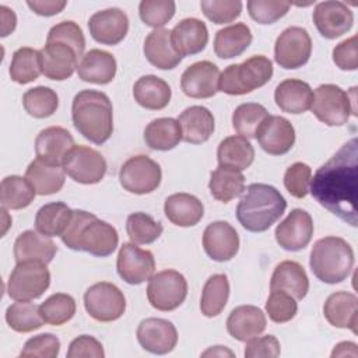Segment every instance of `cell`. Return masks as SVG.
Segmentation results:
<instances>
[{
	"label": "cell",
	"instance_id": "6da1fadb",
	"mask_svg": "<svg viewBox=\"0 0 358 358\" xmlns=\"http://www.w3.org/2000/svg\"><path fill=\"white\" fill-rule=\"evenodd\" d=\"M312 197L331 214L357 227L358 141L351 138L310 179Z\"/></svg>",
	"mask_w": 358,
	"mask_h": 358
},
{
	"label": "cell",
	"instance_id": "7a4b0ae2",
	"mask_svg": "<svg viewBox=\"0 0 358 358\" xmlns=\"http://www.w3.org/2000/svg\"><path fill=\"white\" fill-rule=\"evenodd\" d=\"M60 238L69 249L87 252L96 257L112 255L119 243L113 225L84 210H73L71 222Z\"/></svg>",
	"mask_w": 358,
	"mask_h": 358
},
{
	"label": "cell",
	"instance_id": "3957f363",
	"mask_svg": "<svg viewBox=\"0 0 358 358\" xmlns=\"http://www.w3.org/2000/svg\"><path fill=\"white\" fill-rule=\"evenodd\" d=\"M76 130L94 144H103L113 131V108L109 96L96 90H83L71 103Z\"/></svg>",
	"mask_w": 358,
	"mask_h": 358
},
{
	"label": "cell",
	"instance_id": "277c9868",
	"mask_svg": "<svg viewBox=\"0 0 358 358\" xmlns=\"http://www.w3.org/2000/svg\"><path fill=\"white\" fill-rule=\"evenodd\" d=\"M285 208L287 201L274 186L252 183L236 206V218L246 231L264 232L280 220Z\"/></svg>",
	"mask_w": 358,
	"mask_h": 358
},
{
	"label": "cell",
	"instance_id": "5b68a950",
	"mask_svg": "<svg viewBox=\"0 0 358 358\" xmlns=\"http://www.w3.org/2000/svg\"><path fill=\"white\" fill-rule=\"evenodd\" d=\"M309 266L317 280L326 284L344 281L354 266V250L351 245L338 236H324L315 242Z\"/></svg>",
	"mask_w": 358,
	"mask_h": 358
},
{
	"label": "cell",
	"instance_id": "8992f818",
	"mask_svg": "<svg viewBox=\"0 0 358 358\" xmlns=\"http://www.w3.org/2000/svg\"><path fill=\"white\" fill-rule=\"evenodd\" d=\"M273 63L263 55H255L242 63L231 64L220 74L218 90L228 95H245L271 80Z\"/></svg>",
	"mask_w": 358,
	"mask_h": 358
},
{
	"label": "cell",
	"instance_id": "52a82bcc",
	"mask_svg": "<svg viewBox=\"0 0 358 358\" xmlns=\"http://www.w3.org/2000/svg\"><path fill=\"white\" fill-rule=\"evenodd\" d=\"M355 87L345 92L336 84H322L313 92L312 113L327 126H343L350 116H357Z\"/></svg>",
	"mask_w": 358,
	"mask_h": 358
},
{
	"label": "cell",
	"instance_id": "ba28073f",
	"mask_svg": "<svg viewBox=\"0 0 358 358\" xmlns=\"http://www.w3.org/2000/svg\"><path fill=\"white\" fill-rule=\"evenodd\" d=\"M50 285L46 263L27 260L15 264L7 281V294L14 301H32L43 295Z\"/></svg>",
	"mask_w": 358,
	"mask_h": 358
},
{
	"label": "cell",
	"instance_id": "9c48e42d",
	"mask_svg": "<svg viewBox=\"0 0 358 358\" xmlns=\"http://www.w3.org/2000/svg\"><path fill=\"white\" fill-rule=\"evenodd\" d=\"M187 295V281L176 270H162L152 274L147 285V298L152 308L171 312L179 308Z\"/></svg>",
	"mask_w": 358,
	"mask_h": 358
},
{
	"label": "cell",
	"instance_id": "30bf717a",
	"mask_svg": "<svg viewBox=\"0 0 358 358\" xmlns=\"http://www.w3.org/2000/svg\"><path fill=\"white\" fill-rule=\"evenodd\" d=\"M84 306L92 319L106 323L123 316L126 310V298L119 287L112 282L101 281L85 291Z\"/></svg>",
	"mask_w": 358,
	"mask_h": 358
},
{
	"label": "cell",
	"instance_id": "8fae6325",
	"mask_svg": "<svg viewBox=\"0 0 358 358\" xmlns=\"http://www.w3.org/2000/svg\"><path fill=\"white\" fill-rule=\"evenodd\" d=\"M162 179L161 166L148 155L130 157L119 171V182L124 190L134 194L154 192Z\"/></svg>",
	"mask_w": 358,
	"mask_h": 358
},
{
	"label": "cell",
	"instance_id": "7c38bea8",
	"mask_svg": "<svg viewBox=\"0 0 358 358\" xmlns=\"http://www.w3.org/2000/svg\"><path fill=\"white\" fill-rule=\"evenodd\" d=\"M64 172L77 183L95 185L106 173V161L102 154L87 145H74L63 159Z\"/></svg>",
	"mask_w": 358,
	"mask_h": 358
},
{
	"label": "cell",
	"instance_id": "4fadbf2b",
	"mask_svg": "<svg viewBox=\"0 0 358 358\" xmlns=\"http://www.w3.org/2000/svg\"><path fill=\"white\" fill-rule=\"evenodd\" d=\"M312 53V39L302 27L285 28L274 45V60L285 70H295L308 63Z\"/></svg>",
	"mask_w": 358,
	"mask_h": 358
},
{
	"label": "cell",
	"instance_id": "5bb4252c",
	"mask_svg": "<svg viewBox=\"0 0 358 358\" xmlns=\"http://www.w3.org/2000/svg\"><path fill=\"white\" fill-rule=\"evenodd\" d=\"M116 270L124 282L130 285H138L150 280L154 274V255L147 249L138 248L133 242H124L117 253Z\"/></svg>",
	"mask_w": 358,
	"mask_h": 358
},
{
	"label": "cell",
	"instance_id": "9a60e30c",
	"mask_svg": "<svg viewBox=\"0 0 358 358\" xmlns=\"http://www.w3.org/2000/svg\"><path fill=\"white\" fill-rule=\"evenodd\" d=\"M312 20L323 38L336 39L351 29L354 24V14L345 3L327 0L316 4Z\"/></svg>",
	"mask_w": 358,
	"mask_h": 358
},
{
	"label": "cell",
	"instance_id": "2e32d148",
	"mask_svg": "<svg viewBox=\"0 0 358 358\" xmlns=\"http://www.w3.org/2000/svg\"><path fill=\"white\" fill-rule=\"evenodd\" d=\"M277 243L288 252L305 249L313 235V221L308 211L294 208L275 228Z\"/></svg>",
	"mask_w": 358,
	"mask_h": 358
},
{
	"label": "cell",
	"instance_id": "e0dca14e",
	"mask_svg": "<svg viewBox=\"0 0 358 358\" xmlns=\"http://www.w3.org/2000/svg\"><path fill=\"white\" fill-rule=\"evenodd\" d=\"M220 69L210 60H201L186 67L180 77V88L185 95L196 99L214 96L218 90Z\"/></svg>",
	"mask_w": 358,
	"mask_h": 358
},
{
	"label": "cell",
	"instance_id": "ac0fdd59",
	"mask_svg": "<svg viewBox=\"0 0 358 358\" xmlns=\"http://www.w3.org/2000/svg\"><path fill=\"white\" fill-rule=\"evenodd\" d=\"M137 340L143 350L164 355L176 347L178 331L173 323L166 319L147 317L137 327Z\"/></svg>",
	"mask_w": 358,
	"mask_h": 358
},
{
	"label": "cell",
	"instance_id": "d6986e66",
	"mask_svg": "<svg viewBox=\"0 0 358 358\" xmlns=\"http://www.w3.org/2000/svg\"><path fill=\"white\" fill-rule=\"evenodd\" d=\"M88 29L94 41L101 45L113 46L126 38L129 17L117 7L96 11L88 20Z\"/></svg>",
	"mask_w": 358,
	"mask_h": 358
},
{
	"label": "cell",
	"instance_id": "ffe728a7",
	"mask_svg": "<svg viewBox=\"0 0 358 358\" xmlns=\"http://www.w3.org/2000/svg\"><path fill=\"white\" fill-rule=\"evenodd\" d=\"M203 248L210 259L229 262L239 250V235L229 222L214 221L204 229Z\"/></svg>",
	"mask_w": 358,
	"mask_h": 358
},
{
	"label": "cell",
	"instance_id": "44dd1931",
	"mask_svg": "<svg viewBox=\"0 0 358 358\" xmlns=\"http://www.w3.org/2000/svg\"><path fill=\"white\" fill-rule=\"evenodd\" d=\"M256 138L267 154L284 155L295 143V129L288 119L277 115H268L259 127Z\"/></svg>",
	"mask_w": 358,
	"mask_h": 358
},
{
	"label": "cell",
	"instance_id": "7402d4cb",
	"mask_svg": "<svg viewBox=\"0 0 358 358\" xmlns=\"http://www.w3.org/2000/svg\"><path fill=\"white\" fill-rule=\"evenodd\" d=\"M42 74L55 81H63L73 76L78 66V56L76 52L60 42H46L39 50Z\"/></svg>",
	"mask_w": 358,
	"mask_h": 358
},
{
	"label": "cell",
	"instance_id": "603a6c76",
	"mask_svg": "<svg viewBox=\"0 0 358 358\" xmlns=\"http://www.w3.org/2000/svg\"><path fill=\"white\" fill-rule=\"evenodd\" d=\"M74 145V138L67 129L50 126L41 130L35 138L36 158L46 164L62 165L64 157Z\"/></svg>",
	"mask_w": 358,
	"mask_h": 358
},
{
	"label": "cell",
	"instance_id": "cb8c5ba5",
	"mask_svg": "<svg viewBox=\"0 0 358 358\" xmlns=\"http://www.w3.org/2000/svg\"><path fill=\"white\" fill-rule=\"evenodd\" d=\"M171 41L182 57L197 55L207 46V25L199 18H183L171 31Z\"/></svg>",
	"mask_w": 358,
	"mask_h": 358
},
{
	"label": "cell",
	"instance_id": "d4e9b609",
	"mask_svg": "<svg viewBox=\"0 0 358 358\" xmlns=\"http://www.w3.org/2000/svg\"><path fill=\"white\" fill-rule=\"evenodd\" d=\"M266 316L255 305H241L231 310L227 319V330L238 341H248L260 336L266 329Z\"/></svg>",
	"mask_w": 358,
	"mask_h": 358
},
{
	"label": "cell",
	"instance_id": "484cf974",
	"mask_svg": "<svg viewBox=\"0 0 358 358\" xmlns=\"http://www.w3.org/2000/svg\"><path fill=\"white\" fill-rule=\"evenodd\" d=\"M143 52L145 59L161 70H172L180 62L182 56L175 50L171 41V31L166 28L152 29L144 41Z\"/></svg>",
	"mask_w": 358,
	"mask_h": 358
},
{
	"label": "cell",
	"instance_id": "4316f807",
	"mask_svg": "<svg viewBox=\"0 0 358 358\" xmlns=\"http://www.w3.org/2000/svg\"><path fill=\"white\" fill-rule=\"evenodd\" d=\"M116 59L112 53L101 49H91L83 55L77 74L85 83L105 85L116 76Z\"/></svg>",
	"mask_w": 358,
	"mask_h": 358
},
{
	"label": "cell",
	"instance_id": "83f0119b",
	"mask_svg": "<svg viewBox=\"0 0 358 358\" xmlns=\"http://www.w3.org/2000/svg\"><path fill=\"white\" fill-rule=\"evenodd\" d=\"M323 315L331 326L350 329L357 334L358 299L352 292L338 291L331 294L323 305Z\"/></svg>",
	"mask_w": 358,
	"mask_h": 358
},
{
	"label": "cell",
	"instance_id": "f1b7e54d",
	"mask_svg": "<svg viewBox=\"0 0 358 358\" xmlns=\"http://www.w3.org/2000/svg\"><path fill=\"white\" fill-rule=\"evenodd\" d=\"M313 91L306 81L287 78L281 81L274 91L275 105L287 113L299 115L310 109Z\"/></svg>",
	"mask_w": 358,
	"mask_h": 358
},
{
	"label": "cell",
	"instance_id": "f546056e",
	"mask_svg": "<svg viewBox=\"0 0 358 358\" xmlns=\"http://www.w3.org/2000/svg\"><path fill=\"white\" fill-rule=\"evenodd\" d=\"M57 253L56 243L38 231H24L14 242V259L17 263L27 260H38L50 263Z\"/></svg>",
	"mask_w": 358,
	"mask_h": 358
},
{
	"label": "cell",
	"instance_id": "4dcf8cb0",
	"mask_svg": "<svg viewBox=\"0 0 358 358\" xmlns=\"http://www.w3.org/2000/svg\"><path fill=\"white\" fill-rule=\"evenodd\" d=\"M182 129V140L190 144L206 143L214 133V116L206 108L193 105L186 108L178 117Z\"/></svg>",
	"mask_w": 358,
	"mask_h": 358
},
{
	"label": "cell",
	"instance_id": "1f68e13d",
	"mask_svg": "<svg viewBox=\"0 0 358 358\" xmlns=\"http://www.w3.org/2000/svg\"><path fill=\"white\" fill-rule=\"evenodd\" d=\"M270 289L285 291L295 299H303L309 291V278L305 268L294 260L278 263L270 280Z\"/></svg>",
	"mask_w": 358,
	"mask_h": 358
},
{
	"label": "cell",
	"instance_id": "d6a6232c",
	"mask_svg": "<svg viewBox=\"0 0 358 358\" xmlns=\"http://www.w3.org/2000/svg\"><path fill=\"white\" fill-rule=\"evenodd\" d=\"M164 213L173 225L186 228L199 224L204 215V206L193 194L173 193L166 197Z\"/></svg>",
	"mask_w": 358,
	"mask_h": 358
},
{
	"label": "cell",
	"instance_id": "836d02e7",
	"mask_svg": "<svg viewBox=\"0 0 358 358\" xmlns=\"http://www.w3.org/2000/svg\"><path fill=\"white\" fill-rule=\"evenodd\" d=\"M133 96L140 106L150 110H161L168 106L172 90L165 80L154 74H148L140 77L134 83Z\"/></svg>",
	"mask_w": 358,
	"mask_h": 358
},
{
	"label": "cell",
	"instance_id": "e575fe53",
	"mask_svg": "<svg viewBox=\"0 0 358 358\" xmlns=\"http://www.w3.org/2000/svg\"><path fill=\"white\" fill-rule=\"evenodd\" d=\"M252 31L245 22H236L217 31L214 38V52L220 59L241 56L252 43Z\"/></svg>",
	"mask_w": 358,
	"mask_h": 358
},
{
	"label": "cell",
	"instance_id": "d590c367",
	"mask_svg": "<svg viewBox=\"0 0 358 358\" xmlns=\"http://www.w3.org/2000/svg\"><path fill=\"white\" fill-rule=\"evenodd\" d=\"M64 176L66 172L63 166L46 164L39 158H35L25 171V178L39 196H49L62 190Z\"/></svg>",
	"mask_w": 358,
	"mask_h": 358
},
{
	"label": "cell",
	"instance_id": "8d00e7d4",
	"mask_svg": "<svg viewBox=\"0 0 358 358\" xmlns=\"http://www.w3.org/2000/svg\"><path fill=\"white\" fill-rule=\"evenodd\" d=\"M217 159L220 166L243 171L252 165L255 159V148L246 137L229 136L218 144Z\"/></svg>",
	"mask_w": 358,
	"mask_h": 358
},
{
	"label": "cell",
	"instance_id": "74e56055",
	"mask_svg": "<svg viewBox=\"0 0 358 358\" xmlns=\"http://www.w3.org/2000/svg\"><path fill=\"white\" fill-rule=\"evenodd\" d=\"M73 218V210L63 201L42 206L35 215V228L45 236H62Z\"/></svg>",
	"mask_w": 358,
	"mask_h": 358
},
{
	"label": "cell",
	"instance_id": "f35d334b",
	"mask_svg": "<svg viewBox=\"0 0 358 358\" xmlns=\"http://www.w3.org/2000/svg\"><path fill=\"white\" fill-rule=\"evenodd\" d=\"M144 141L151 150L169 151L182 141V129L173 117H158L144 129Z\"/></svg>",
	"mask_w": 358,
	"mask_h": 358
},
{
	"label": "cell",
	"instance_id": "ab89813d",
	"mask_svg": "<svg viewBox=\"0 0 358 358\" xmlns=\"http://www.w3.org/2000/svg\"><path fill=\"white\" fill-rule=\"evenodd\" d=\"M208 189L215 200L229 203L243 193L245 176L241 171L218 165V168L211 172Z\"/></svg>",
	"mask_w": 358,
	"mask_h": 358
},
{
	"label": "cell",
	"instance_id": "60d3db41",
	"mask_svg": "<svg viewBox=\"0 0 358 358\" xmlns=\"http://www.w3.org/2000/svg\"><path fill=\"white\" fill-rule=\"evenodd\" d=\"M229 298V281L228 277L222 273L213 274L208 277L203 287L200 310L206 317L218 316Z\"/></svg>",
	"mask_w": 358,
	"mask_h": 358
},
{
	"label": "cell",
	"instance_id": "b9f144b4",
	"mask_svg": "<svg viewBox=\"0 0 358 358\" xmlns=\"http://www.w3.org/2000/svg\"><path fill=\"white\" fill-rule=\"evenodd\" d=\"M36 196L34 186L27 178L11 175L1 180V207L6 210H21L28 207Z\"/></svg>",
	"mask_w": 358,
	"mask_h": 358
},
{
	"label": "cell",
	"instance_id": "7bdbcfd3",
	"mask_svg": "<svg viewBox=\"0 0 358 358\" xmlns=\"http://www.w3.org/2000/svg\"><path fill=\"white\" fill-rule=\"evenodd\" d=\"M8 73L11 80L18 84L35 81L42 73L41 52L28 46L17 49L13 53Z\"/></svg>",
	"mask_w": 358,
	"mask_h": 358
},
{
	"label": "cell",
	"instance_id": "ee69618b",
	"mask_svg": "<svg viewBox=\"0 0 358 358\" xmlns=\"http://www.w3.org/2000/svg\"><path fill=\"white\" fill-rule=\"evenodd\" d=\"M268 117L267 109L256 102L241 103L232 113V127L246 138H256L262 123Z\"/></svg>",
	"mask_w": 358,
	"mask_h": 358
},
{
	"label": "cell",
	"instance_id": "f6af8a7d",
	"mask_svg": "<svg viewBox=\"0 0 358 358\" xmlns=\"http://www.w3.org/2000/svg\"><path fill=\"white\" fill-rule=\"evenodd\" d=\"M6 322L14 331L29 333L45 323L39 306L29 301H17L6 310Z\"/></svg>",
	"mask_w": 358,
	"mask_h": 358
},
{
	"label": "cell",
	"instance_id": "bcb514c9",
	"mask_svg": "<svg viewBox=\"0 0 358 358\" xmlns=\"http://www.w3.org/2000/svg\"><path fill=\"white\" fill-rule=\"evenodd\" d=\"M164 231L159 221H155L150 214L137 211L131 213L126 221V232L130 241L136 245H150L155 242Z\"/></svg>",
	"mask_w": 358,
	"mask_h": 358
},
{
	"label": "cell",
	"instance_id": "7dc6e473",
	"mask_svg": "<svg viewBox=\"0 0 358 358\" xmlns=\"http://www.w3.org/2000/svg\"><path fill=\"white\" fill-rule=\"evenodd\" d=\"M22 105L28 115L36 119H45L56 112L59 106V96L52 88L39 85L28 90L22 95Z\"/></svg>",
	"mask_w": 358,
	"mask_h": 358
},
{
	"label": "cell",
	"instance_id": "c3c4849f",
	"mask_svg": "<svg viewBox=\"0 0 358 358\" xmlns=\"http://www.w3.org/2000/svg\"><path fill=\"white\" fill-rule=\"evenodd\" d=\"M39 312L45 323L62 326L69 322L76 313V301L71 295L57 292L50 295L39 305Z\"/></svg>",
	"mask_w": 358,
	"mask_h": 358
},
{
	"label": "cell",
	"instance_id": "681fc988",
	"mask_svg": "<svg viewBox=\"0 0 358 358\" xmlns=\"http://www.w3.org/2000/svg\"><path fill=\"white\" fill-rule=\"evenodd\" d=\"M176 10L173 0H143L138 6V14L141 21L155 28H162L172 20Z\"/></svg>",
	"mask_w": 358,
	"mask_h": 358
},
{
	"label": "cell",
	"instance_id": "f907efd6",
	"mask_svg": "<svg viewBox=\"0 0 358 358\" xmlns=\"http://www.w3.org/2000/svg\"><path fill=\"white\" fill-rule=\"evenodd\" d=\"M46 42H60L67 46H70L76 55L83 57L84 49H85V38L83 34V29L80 25L74 21H62L56 25H53L49 32Z\"/></svg>",
	"mask_w": 358,
	"mask_h": 358
},
{
	"label": "cell",
	"instance_id": "816d5d0a",
	"mask_svg": "<svg viewBox=\"0 0 358 358\" xmlns=\"http://www.w3.org/2000/svg\"><path fill=\"white\" fill-rule=\"evenodd\" d=\"M246 7L252 20L262 25H268L282 18L288 13L291 3L280 0H249Z\"/></svg>",
	"mask_w": 358,
	"mask_h": 358
},
{
	"label": "cell",
	"instance_id": "f5cc1de1",
	"mask_svg": "<svg viewBox=\"0 0 358 358\" xmlns=\"http://www.w3.org/2000/svg\"><path fill=\"white\" fill-rule=\"evenodd\" d=\"M266 312L274 323H287L298 312L296 299L285 291H271L266 302Z\"/></svg>",
	"mask_w": 358,
	"mask_h": 358
},
{
	"label": "cell",
	"instance_id": "db71d44e",
	"mask_svg": "<svg viewBox=\"0 0 358 358\" xmlns=\"http://www.w3.org/2000/svg\"><path fill=\"white\" fill-rule=\"evenodd\" d=\"M242 1L232 0H203L200 7L203 14L214 24H228L235 21L242 11Z\"/></svg>",
	"mask_w": 358,
	"mask_h": 358
},
{
	"label": "cell",
	"instance_id": "11a10c76",
	"mask_svg": "<svg viewBox=\"0 0 358 358\" xmlns=\"http://www.w3.org/2000/svg\"><path fill=\"white\" fill-rule=\"evenodd\" d=\"M312 169L303 162L289 165L284 173V186L288 193L296 199H303L309 192Z\"/></svg>",
	"mask_w": 358,
	"mask_h": 358
},
{
	"label": "cell",
	"instance_id": "9f6ffc18",
	"mask_svg": "<svg viewBox=\"0 0 358 358\" xmlns=\"http://www.w3.org/2000/svg\"><path fill=\"white\" fill-rule=\"evenodd\" d=\"M60 351V340L52 333H42L31 337L24 344L20 357L56 358Z\"/></svg>",
	"mask_w": 358,
	"mask_h": 358
},
{
	"label": "cell",
	"instance_id": "6f0895ef",
	"mask_svg": "<svg viewBox=\"0 0 358 358\" xmlns=\"http://www.w3.org/2000/svg\"><path fill=\"white\" fill-rule=\"evenodd\" d=\"M281 352L278 340L271 336H262V337H253L246 341L245 345V357L246 358H275Z\"/></svg>",
	"mask_w": 358,
	"mask_h": 358
},
{
	"label": "cell",
	"instance_id": "680465c9",
	"mask_svg": "<svg viewBox=\"0 0 358 358\" xmlns=\"http://www.w3.org/2000/svg\"><path fill=\"white\" fill-rule=\"evenodd\" d=\"M333 62L341 70L352 71L358 69V48L357 35L344 39L333 49Z\"/></svg>",
	"mask_w": 358,
	"mask_h": 358
},
{
	"label": "cell",
	"instance_id": "91938a15",
	"mask_svg": "<svg viewBox=\"0 0 358 358\" xmlns=\"http://www.w3.org/2000/svg\"><path fill=\"white\" fill-rule=\"evenodd\" d=\"M69 358H103V347L102 344L92 336L83 334L76 337L67 350Z\"/></svg>",
	"mask_w": 358,
	"mask_h": 358
},
{
	"label": "cell",
	"instance_id": "94428289",
	"mask_svg": "<svg viewBox=\"0 0 358 358\" xmlns=\"http://www.w3.org/2000/svg\"><path fill=\"white\" fill-rule=\"evenodd\" d=\"M67 1L64 0H45V1H39V0H34V1H27V6L38 15L42 17H52L59 14L64 7H66Z\"/></svg>",
	"mask_w": 358,
	"mask_h": 358
},
{
	"label": "cell",
	"instance_id": "6125c7cd",
	"mask_svg": "<svg viewBox=\"0 0 358 358\" xmlns=\"http://www.w3.org/2000/svg\"><path fill=\"white\" fill-rule=\"evenodd\" d=\"M1 11V36L10 35L17 25V17L14 11L6 6H0Z\"/></svg>",
	"mask_w": 358,
	"mask_h": 358
},
{
	"label": "cell",
	"instance_id": "be15d7a7",
	"mask_svg": "<svg viewBox=\"0 0 358 358\" xmlns=\"http://www.w3.org/2000/svg\"><path fill=\"white\" fill-rule=\"evenodd\" d=\"M331 357H358L357 344L351 341H341L333 348Z\"/></svg>",
	"mask_w": 358,
	"mask_h": 358
},
{
	"label": "cell",
	"instance_id": "e7e4bbea",
	"mask_svg": "<svg viewBox=\"0 0 358 358\" xmlns=\"http://www.w3.org/2000/svg\"><path fill=\"white\" fill-rule=\"evenodd\" d=\"M203 355H204V357H206V355H229V357H232L234 354H232L229 350L222 348L221 345H215L214 348H210V350H207L206 352H203Z\"/></svg>",
	"mask_w": 358,
	"mask_h": 358
}]
</instances>
